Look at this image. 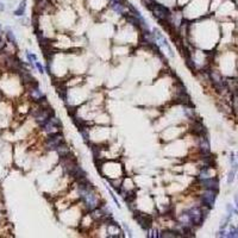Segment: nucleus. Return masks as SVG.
Returning a JSON list of instances; mask_svg holds the SVG:
<instances>
[{
	"label": "nucleus",
	"mask_w": 238,
	"mask_h": 238,
	"mask_svg": "<svg viewBox=\"0 0 238 238\" xmlns=\"http://www.w3.org/2000/svg\"><path fill=\"white\" fill-rule=\"evenodd\" d=\"M210 208L205 206H193L184 212L179 217V222L181 226H191V227H198L204 223L208 215Z\"/></svg>",
	"instance_id": "obj_1"
},
{
	"label": "nucleus",
	"mask_w": 238,
	"mask_h": 238,
	"mask_svg": "<svg viewBox=\"0 0 238 238\" xmlns=\"http://www.w3.org/2000/svg\"><path fill=\"white\" fill-rule=\"evenodd\" d=\"M64 143V138L61 132H54L49 133V136L45 139V149L46 150H56L57 146Z\"/></svg>",
	"instance_id": "obj_2"
},
{
	"label": "nucleus",
	"mask_w": 238,
	"mask_h": 238,
	"mask_svg": "<svg viewBox=\"0 0 238 238\" xmlns=\"http://www.w3.org/2000/svg\"><path fill=\"white\" fill-rule=\"evenodd\" d=\"M215 199H217V192H215V191L205 189V192L201 194V198H200L201 206H205V207L211 210V208H213V206H214Z\"/></svg>",
	"instance_id": "obj_3"
},
{
	"label": "nucleus",
	"mask_w": 238,
	"mask_h": 238,
	"mask_svg": "<svg viewBox=\"0 0 238 238\" xmlns=\"http://www.w3.org/2000/svg\"><path fill=\"white\" fill-rule=\"evenodd\" d=\"M199 184L204 189H212L218 192L219 189V181L217 177H204L199 179Z\"/></svg>",
	"instance_id": "obj_4"
},
{
	"label": "nucleus",
	"mask_w": 238,
	"mask_h": 238,
	"mask_svg": "<svg viewBox=\"0 0 238 238\" xmlns=\"http://www.w3.org/2000/svg\"><path fill=\"white\" fill-rule=\"evenodd\" d=\"M135 219L139 223L142 229H144V230H149L150 229V226H151V217L143 214V213H138V214H135Z\"/></svg>",
	"instance_id": "obj_5"
},
{
	"label": "nucleus",
	"mask_w": 238,
	"mask_h": 238,
	"mask_svg": "<svg viewBox=\"0 0 238 238\" xmlns=\"http://www.w3.org/2000/svg\"><path fill=\"white\" fill-rule=\"evenodd\" d=\"M199 138V149H200V153L202 155H208L211 149H210V141L208 138L205 136H198Z\"/></svg>",
	"instance_id": "obj_6"
},
{
	"label": "nucleus",
	"mask_w": 238,
	"mask_h": 238,
	"mask_svg": "<svg viewBox=\"0 0 238 238\" xmlns=\"http://www.w3.org/2000/svg\"><path fill=\"white\" fill-rule=\"evenodd\" d=\"M192 132L195 136H205L206 135V129L202 125V123L200 120H194L192 124Z\"/></svg>",
	"instance_id": "obj_7"
},
{
	"label": "nucleus",
	"mask_w": 238,
	"mask_h": 238,
	"mask_svg": "<svg viewBox=\"0 0 238 238\" xmlns=\"http://www.w3.org/2000/svg\"><path fill=\"white\" fill-rule=\"evenodd\" d=\"M19 73H20V77H22V80H23V82L25 84H29V86H30V84H33L37 82V81L35 80V77L32 76L26 69H24L23 68Z\"/></svg>",
	"instance_id": "obj_8"
},
{
	"label": "nucleus",
	"mask_w": 238,
	"mask_h": 238,
	"mask_svg": "<svg viewBox=\"0 0 238 238\" xmlns=\"http://www.w3.org/2000/svg\"><path fill=\"white\" fill-rule=\"evenodd\" d=\"M58 156H60V158H63V157H67L68 155H70V150H69V146L66 144V142L64 143H62L61 145L57 146V149L55 150Z\"/></svg>",
	"instance_id": "obj_9"
},
{
	"label": "nucleus",
	"mask_w": 238,
	"mask_h": 238,
	"mask_svg": "<svg viewBox=\"0 0 238 238\" xmlns=\"http://www.w3.org/2000/svg\"><path fill=\"white\" fill-rule=\"evenodd\" d=\"M111 8L117 12L118 15H125V11H126V5L120 4V2H111Z\"/></svg>",
	"instance_id": "obj_10"
},
{
	"label": "nucleus",
	"mask_w": 238,
	"mask_h": 238,
	"mask_svg": "<svg viewBox=\"0 0 238 238\" xmlns=\"http://www.w3.org/2000/svg\"><path fill=\"white\" fill-rule=\"evenodd\" d=\"M25 10H26V0H22L19 6L17 7V10L15 11V15L17 17H22L25 15Z\"/></svg>",
	"instance_id": "obj_11"
},
{
	"label": "nucleus",
	"mask_w": 238,
	"mask_h": 238,
	"mask_svg": "<svg viewBox=\"0 0 238 238\" xmlns=\"http://www.w3.org/2000/svg\"><path fill=\"white\" fill-rule=\"evenodd\" d=\"M181 232H177V231H162L161 235H158V237H182V235H179Z\"/></svg>",
	"instance_id": "obj_12"
},
{
	"label": "nucleus",
	"mask_w": 238,
	"mask_h": 238,
	"mask_svg": "<svg viewBox=\"0 0 238 238\" xmlns=\"http://www.w3.org/2000/svg\"><path fill=\"white\" fill-rule=\"evenodd\" d=\"M6 36H7V39L10 41V43H12L13 45L17 44V39L15 37V33L12 32L11 30H7V33H6Z\"/></svg>",
	"instance_id": "obj_13"
},
{
	"label": "nucleus",
	"mask_w": 238,
	"mask_h": 238,
	"mask_svg": "<svg viewBox=\"0 0 238 238\" xmlns=\"http://www.w3.org/2000/svg\"><path fill=\"white\" fill-rule=\"evenodd\" d=\"M238 236V227H235V226H231L230 231L229 233L226 235V237H231V238H235Z\"/></svg>",
	"instance_id": "obj_14"
},
{
	"label": "nucleus",
	"mask_w": 238,
	"mask_h": 238,
	"mask_svg": "<svg viewBox=\"0 0 238 238\" xmlns=\"http://www.w3.org/2000/svg\"><path fill=\"white\" fill-rule=\"evenodd\" d=\"M57 93H58V95L61 97L63 101H67V89L66 88H57Z\"/></svg>",
	"instance_id": "obj_15"
},
{
	"label": "nucleus",
	"mask_w": 238,
	"mask_h": 238,
	"mask_svg": "<svg viewBox=\"0 0 238 238\" xmlns=\"http://www.w3.org/2000/svg\"><path fill=\"white\" fill-rule=\"evenodd\" d=\"M232 104H233V110L238 115V95L237 94H233V100H232Z\"/></svg>",
	"instance_id": "obj_16"
},
{
	"label": "nucleus",
	"mask_w": 238,
	"mask_h": 238,
	"mask_svg": "<svg viewBox=\"0 0 238 238\" xmlns=\"http://www.w3.org/2000/svg\"><path fill=\"white\" fill-rule=\"evenodd\" d=\"M26 57H28V60H29L30 63H33V62L37 61V56H36L35 54H30L29 51L26 53Z\"/></svg>",
	"instance_id": "obj_17"
},
{
	"label": "nucleus",
	"mask_w": 238,
	"mask_h": 238,
	"mask_svg": "<svg viewBox=\"0 0 238 238\" xmlns=\"http://www.w3.org/2000/svg\"><path fill=\"white\" fill-rule=\"evenodd\" d=\"M235 173H236V169H232L230 173H229V177H227V184H231V182L235 180Z\"/></svg>",
	"instance_id": "obj_18"
},
{
	"label": "nucleus",
	"mask_w": 238,
	"mask_h": 238,
	"mask_svg": "<svg viewBox=\"0 0 238 238\" xmlns=\"http://www.w3.org/2000/svg\"><path fill=\"white\" fill-rule=\"evenodd\" d=\"M35 64H36V67H37V69L39 70V73H42V74H43V73H44V69H43V66H42V64H41L39 62H37V61L35 62Z\"/></svg>",
	"instance_id": "obj_19"
},
{
	"label": "nucleus",
	"mask_w": 238,
	"mask_h": 238,
	"mask_svg": "<svg viewBox=\"0 0 238 238\" xmlns=\"http://www.w3.org/2000/svg\"><path fill=\"white\" fill-rule=\"evenodd\" d=\"M5 10V6H4V4L2 2H0V12H2Z\"/></svg>",
	"instance_id": "obj_20"
},
{
	"label": "nucleus",
	"mask_w": 238,
	"mask_h": 238,
	"mask_svg": "<svg viewBox=\"0 0 238 238\" xmlns=\"http://www.w3.org/2000/svg\"><path fill=\"white\" fill-rule=\"evenodd\" d=\"M1 45H2V41H1V38H0V48H1Z\"/></svg>",
	"instance_id": "obj_21"
},
{
	"label": "nucleus",
	"mask_w": 238,
	"mask_h": 238,
	"mask_svg": "<svg viewBox=\"0 0 238 238\" xmlns=\"http://www.w3.org/2000/svg\"><path fill=\"white\" fill-rule=\"evenodd\" d=\"M237 213H238V201H237Z\"/></svg>",
	"instance_id": "obj_22"
},
{
	"label": "nucleus",
	"mask_w": 238,
	"mask_h": 238,
	"mask_svg": "<svg viewBox=\"0 0 238 238\" xmlns=\"http://www.w3.org/2000/svg\"><path fill=\"white\" fill-rule=\"evenodd\" d=\"M0 30H1V25H0Z\"/></svg>",
	"instance_id": "obj_23"
}]
</instances>
